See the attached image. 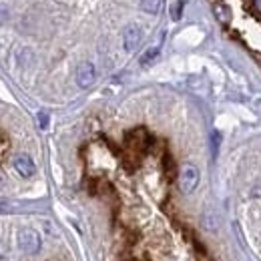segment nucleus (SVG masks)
Instances as JSON below:
<instances>
[{"mask_svg":"<svg viewBox=\"0 0 261 261\" xmlns=\"http://www.w3.org/2000/svg\"><path fill=\"white\" fill-rule=\"evenodd\" d=\"M211 143H213V155H217V151H219V143H221L219 133H213V135H211Z\"/></svg>","mask_w":261,"mask_h":261,"instance_id":"9","label":"nucleus"},{"mask_svg":"<svg viewBox=\"0 0 261 261\" xmlns=\"http://www.w3.org/2000/svg\"><path fill=\"white\" fill-rule=\"evenodd\" d=\"M38 123H40V129H46V127H48V117H46V113H40V115H38Z\"/></svg>","mask_w":261,"mask_h":261,"instance_id":"11","label":"nucleus"},{"mask_svg":"<svg viewBox=\"0 0 261 261\" xmlns=\"http://www.w3.org/2000/svg\"><path fill=\"white\" fill-rule=\"evenodd\" d=\"M95 81H97V68H95V65L89 63V61L81 63L79 68H76V85L81 89H89V87L95 85Z\"/></svg>","mask_w":261,"mask_h":261,"instance_id":"3","label":"nucleus"},{"mask_svg":"<svg viewBox=\"0 0 261 261\" xmlns=\"http://www.w3.org/2000/svg\"><path fill=\"white\" fill-rule=\"evenodd\" d=\"M40 245H42V239H40L38 231H34L31 227H24L18 231V247H20L22 253L36 255L40 251Z\"/></svg>","mask_w":261,"mask_h":261,"instance_id":"1","label":"nucleus"},{"mask_svg":"<svg viewBox=\"0 0 261 261\" xmlns=\"http://www.w3.org/2000/svg\"><path fill=\"white\" fill-rule=\"evenodd\" d=\"M161 4H163V0H141V8L147 14H157L161 10Z\"/></svg>","mask_w":261,"mask_h":261,"instance_id":"6","label":"nucleus"},{"mask_svg":"<svg viewBox=\"0 0 261 261\" xmlns=\"http://www.w3.org/2000/svg\"><path fill=\"white\" fill-rule=\"evenodd\" d=\"M183 6H185V0H177V2L173 4V10H171L173 20H179V18H181V14H183Z\"/></svg>","mask_w":261,"mask_h":261,"instance_id":"8","label":"nucleus"},{"mask_svg":"<svg viewBox=\"0 0 261 261\" xmlns=\"http://www.w3.org/2000/svg\"><path fill=\"white\" fill-rule=\"evenodd\" d=\"M159 53H161V46H153V48H149L143 57H141V65L143 66H149L157 57H159Z\"/></svg>","mask_w":261,"mask_h":261,"instance_id":"7","label":"nucleus"},{"mask_svg":"<svg viewBox=\"0 0 261 261\" xmlns=\"http://www.w3.org/2000/svg\"><path fill=\"white\" fill-rule=\"evenodd\" d=\"M14 169H16V173H18L20 177H24V179L33 177L34 173H36V165H34V161L29 155H18V157L14 159Z\"/></svg>","mask_w":261,"mask_h":261,"instance_id":"5","label":"nucleus"},{"mask_svg":"<svg viewBox=\"0 0 261 261\" xmlns=\"http://www.w3.org/2000/svg\"><path fill=\"white\" fill-rule=\"evenodd\" d=\"M0 185H2V177H0Z\"/></svg>","mask_w":261,"mask_h":261,"instance_id":"12","label":"nucleus"},{"mask_svg":"<svg viewBox=\"0 0 261 261\" xmlns=\"http://www.w3.org/2000/svg\"><path fill=\"white\" fill-rule=\"evenodd\" d=\"M199 185V169L195 165H183L179 173V187L183 193H193Z\"/></svg>","mask_w":261,"mask_h":261,"instance_id":"2","label":"nucleus"},{"mask_svg":"<svg viewBox=\"0 0 261 261\" xmlns=\"http://www.w3.org/2000/svg\"><path fill=\"white\" fill-rule=\"evenodd\" d=\"M215 12H217V16H219L221 20H227L229 18V12L225 10V6H217V10H215Z\"/></svg>","mask_w":261,"mask_h":261,"instance_id":"10","label":"nucleus"},{"mask_svg":"<svg viewBox=\"0 0 261 261\" xmlns=\"http://www.w3.org/2000/svg\"><path fill=\"white\" fill-rule=\"evenodd\" d=\"M141 40H143V31L137 24H129L125 29V33H123V46H125V50L127 53H135L139 48Z\"/></svg>","mask_w":261,"mask_h":261,"instance_id":"4","label":"nucleus"}]
</instances>
